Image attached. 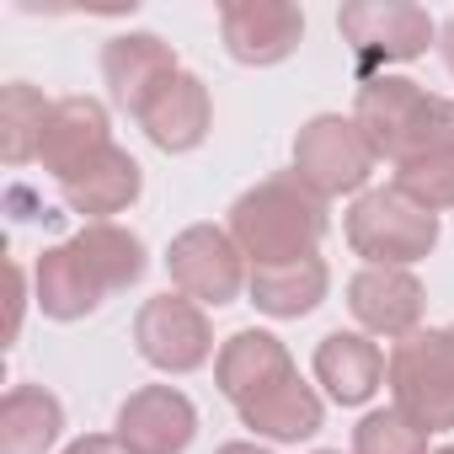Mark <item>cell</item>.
Wrapping results in <instances>:
<instances>
[{
    "mask_svg": "<svg viewBox=\"0 0 454 454\" xmlns=\"http://www.w3.org/2000/svg\"><path fill=\"white\" fill-rule=\"evenodd\" d=\"M224 231L236 236V247L252 268L305 262L321 252V241L332 231V203L310 182H300V171H273L231 203V224Z\"/></svg>",
    "mask_w": 454,
    "mask_h": 454,
    "instance_id": "1",
    "label": "cell"
},
{
    "mask_svg": "<svg viewBox=\"0 0 454 454\" xmlns=\"http://www.w3.org/2000/svg\"><path fill=\"white\" fill-rule=\"evenodd\" d=\"M342 236H348L353 257H364V268H417L422 257H433L443 224H438V214L417 208L406 192L369 187L342 214Z\"/></svg>",
    "mask_w": 454,
    "mask_h": 454,
    "instance_id": "2",
    "label": "cell"
},
{
    "mask_svg": "<svg viewBox=\"0 0 454 454\" xmlns=\"http://www.w3.org/2000/svg\"><path fill=\"white\" fill-rule=\"evenodd\" d=\"M385 385H390V406L411 427H422L427 438L449 433L454 427V348H449V332L422 326V332L401 337L390 348Z\"/></svg>",
    "mask_w": 454,
    "mask_h": 454,
    "instance_id": "3",
    "label": "cell"
},
{
    "mask_svg": "<svg viewBox=\"0 0 454 454\" xmlns=\"http://www.w3.org/2000/svg\"><path fill=\"white\" fill-rule=\"evenodd\" d=\"M433 113H438V97L406 75H364L358 86V102H353V123L364 129V139L374 145L380 160L390 166H406V160H422L427 150V134H433Z\"/></svg>",
    "mask_w": 454,
    "mask_h": 454,
    "instance_id": "4",
    "label": "cell"
},
{
    "mask_svg": "<svg viewBox=\"0 0 454 454\" xmlns=\"http://www.w3.org/2000/svg\"><path fill=\"white\" fill-rule=\"evenodd\" d=\"M380 155L374 145L364 139V129L353 123V113H316L310 123H300L294 134V171L300 182H310L326 203L332 198H358L369 192V176H374Z\"/></svg>",
    "mask_w": 454,
    "mask_h": 454,
    "instance_id": "5",
    "label": "cell"
},
{
    "mask_svg": "<svg viewBox=\"0 0 454 454\" xmlns=\"http://www.w3.org/2000/svg\"><path fill=\"white\" fill-rule=\"evenodd\" d=\"M337 33L358 54L364 75H385V65H411L438 43V22L411 0H353L337 12Z\"/></svg>",
    "mask_w": 454,
    "mask_h": 454,
    "instance_id": "6",
    "label": "cell"
},
{
    "mask_svg": "<svg viewBox=\"0 0 454 454\" xmlns=\"http://www.w3.org/2000/svg\"><path fill=\"white\" fill-rule=\"evenodd\" d=\"M166 273H171L176 294H187L203 310H219V305H236L247 294L252 262L241 257L231 231H219V224H187L166 247Z\"/></svg>",
    "mask_w": 454,
    "mask_h": 454,
    "instance_id": "7",
    "label": "cell"
},
{
    "mask_svg": "<svg viewBox=\"0 0 454 454\" xmlns=\"http://www.w3.org/2000/svg\"><path fill=\"white\" fill-rule=\"evenodd\" d=\"M134 353L160 369V374H198L214 353V326H208V310L192 305L187 294L166 289L155 300H145L134 310Z\"/></svg>",
    "mask_w": 454,
    "mask_h": 454,
    "instance_id": "8",
    "label": "cell"
},
{
    "mask_svg": "<svg viewBox=\"0 0 454 454\" xmlns=\"http://www.w3.org/2000/svg\"><path fill=\"white\" fill-rule=\"evenodd\" d=\"M224 54L247 70H273L305 43V12L289 0H224L219 6Z\"/></svg>",
    "mask_w": 454,
    "mask_h": 454,
    "instance_id": "9",
    "label": "cell"
},
{
    "mask_svg": "<svg viewBox=\"0 0 454 454\" xmlns=\"http://www.w3.org/2000/svg\"><path fill=\"white\" fill-rule=\"evenodd\" d=\"M348 310H353L364 337L401 342V337L422 332L427 289H422V278L411 268H358L348 278Z\"/></svg>",
    "mask_w": 454,
    "mask_h": 454,
    "instance_id": "10",
    "label": "cell"
},
{
    "mask_svg": "<svg viewBox=\"0 0 454 454\" xmlns=\"http://www.w3.org/2000/svg\"><path fill=\"white\" fill-rule=\"evenodd\" d=\"M113 433L129 454H187L198 438V406L176 385H139L118 406Z\"/></svg>",
    "mask_w": 454,
    "mask_h": 454,
    "instance_id": "11",
    "label": "cell"
},
{
    "mask_svg": "<svg viewBox=\"0 0 454 454\" xmlns=\"http://www.w3.org/2000/svg\"><path fill=\"white\" fill-rule=\"evenodd\" d=\"M294 374H300V369H294V353L284 348V337L257 332V326L224 337V342H219V358H214V385H219V395L231 401L236 411L252 406L257 395L278 390V385L294 380Z\"/></svg>",
    "mask_w": 454,
    "mask_h": 454,
    "instance_id": "12",
    "label": "cell"
},
{
    "mask_svg": "<svg viewBox=\"0 0 454 454\" xmlns=\"http://www.w3.org/2000/svg\"><path fill=\"white\" fill-rule=\"evenodd\" d=\"M33 305L49 321L70 326V321H86L107 305V284L75 241H59V247H43L33 262Z\"/></svg>",
    "mask_w": 454,
    "mask_h": 454,
    "instance_id": "13",
    "label": "cell"
},
{
    "mask_svg": "<svg viewBox=\"0 0 454 454\" xmlns=\"http://www.w3.org/2000/svg\"><path fill=\"white\" fill-rule=\"evenodd\" d=\"M176 70H182V65H176L171 43L155 38V33H118V38L102 43V86H107L113 107L129 113V118H134Z\"/></svg>",
    "mask_w": 454,
    "mask_h": 454,
    "instance_id": "14",
    "label": "cell"
},
{
    "mask_svg": "<svg viewBox=\"0 0 454 454\" xmlns=\"http://www.w3.org/2000/svg\"><path fill=\"white\" fill-rule=\"evenodd\" d=\"M134 123L145 129V139H150L155 150L187 155V150H198V145L208 139V129H214V97H208V86H203L192 70H176V75L134 113Z\"/></svg>",
    "mask_w": 454,
    "mask_h": 454,
    "instance_id": "15",
    "label": "cell"
},
{
    "mask_svg": "<svg viewBox=\"0 0 454 454\" xmlns=\"http://www.w3.org/2000/svg\"><path fill=\"white\" fill-rule=\"evenodd\" d=\"M139 192H145V166H139L123 145L102 150L97 160H86L81 171H70V176L59 182L65 208H70V214H81L86 224H107L113 214L134 208V203H139Z\"/></svg>",
    "mask_w": 454,
    "mask_h": 454,
    "instance_id": "16",
    "label": "cell"
},
{
    "mask_svg": "<svg viewBox=\"0 0 454 454\" xmlns=\"http://www.w3.org/2000/svg\"><path fill=\"white\" fill-rule=\"evenodd\" d=\"M102 150H113V118L97 97H59L43 129V171L54 182H65L70 171H81L86 160H97Z\"/></svg>",
    "mask_w": 454,
    "mask_h": 454,
    "instance_id": "17",
    "label": "cell"
},
{
    "mask_svg": "<svg viewBox=\"0 0 454 454\" xmlns=\"http://www.w3.org/2000/svg\"><path fill=\"white\" fill-rule=\"evenodd\" d=\"M385 364H390V358H385L380 342L364 337V332H326V337L316 342V358H310L316 385H321L337 406H369L374 390L385 385Z\"/></svg>",
    "mask_w": 454,
    "mask_h": 454,
    "instance_id": "18",
    "label": "cell"
},
{
    "mask_svg": "<svg viewBox=\"0 0 454 454\" xmlns=\"http://www.w3.org/2000/svg\"><path fill=\"white\" fill-rule=\"evenodd\" d=\"M247 294L262 316L273 321H300L310 310L326 305L332 294V268L321 257H305V262H284V268H252L247 278Z\"/></svg>",
    "mask_w": 454,
    "mask_h": 454,
    "instance_id": "19",
    "label": "cell"
},
{
    "mask_svg": "<svg viewBox=\"0 0 454 454\" xmlns=\"http://www.w3.org/2000/svg\"><path fill=\"white\" fill-rule=\"evenodd\" d=\"M236 417H241V427H252V433L268 438V443H305V438L321 433L326 401L316 395V385H305V380L294 374V380H284L278 390H268V395H257L252 406H241Z\"/></svg>",
    "mask_w": 454,
    "mask_h": 454,
    "instance_id": "20",
    "label": "cell"
},
{
    "mask_svg": "<svg viewBox=\"0 0 454 454\" xmlns=\"http://www.w3.org/2000/svg\"><path fill=\"white\" fill-rule=\"evenodd\" d=\"M65 438V401L43 385H12L0 395V454H49Z\"/></svg>",
    "mask_w": 454,
    "mask_h": 454,
    "instance_id": "21",
    "label": "cell"
},
{
    "mask_svg": "<svg viewBox=\"0 0 454 454\" xmlns=\"http://www.w3.org/2000/svg\"><path fill=\"white\" fill-rule=\"evenodd\" d=\"M70 241L91 257V268L102 273L107 294H123V289H134V284L150 273V252H145V241L129 231V224H118V219H107V224H81Z\"/></svg>",
    "mask_w": 454,
    "mask_h": 454,
    "instance_id": "22",
    "label": "cell"
},
{
    "mask_svg": "<svg viewBox=\"0 0 454 454\" xmlns=\"http://www.w3.org/2000/svg\"><path fill=\"white\" fill-rule=\"evenodd\" d=\"M49 113H54V102L38 86H27V81L0 86V155H6L12 171H22L27 160H38Z\"/></svg>",
    "mask_w": 454,
    "mask_h": 454,
    "instance_id": "23",
    "label": "cell"
},
{
    "mask_svg": "<svg viewBox=\"0 0 454 454\" xmlns=\"http://www.w3.org/2000/svg\"><path fill=\"white\" fill-rule=\"evenodd\" d=\"M353 454H433V449H427V433L411 427L395 406H374L353 427Z\"/></svg>",
    "mask_w": 454,
    "mask_h": 454,
    "instance_id": "24",
    "label": "cell"
},
{
    "mask_svg": "<svg viewBox=\"0 0 454 454\" xmlns=\"http://www.w3.org/2000/svg\"><path fill=\"white\" fill-rule=\"evenodd\" d=\"M395 192H406L417 208L427 214H449L454 208V155H427V160H406L395 166Z\"/></svg>",
    "mask_w": 454,
    "mask_h": 454,
    "instance_id": "25",
    "label": "cell"
},
{
    "mask_svg": "<svg viewBox=\"0 0 454 454\" xmlns=\"http://www.w3.org/2000/svg\"><path fill=\"white\" fill-rule=\"evenodd\" d=\"M427 155H454V97H438L433 134H427ZM427 155H422V160H427Z\"/></svg>",
    "mask_w": 454,
    "mask_h": 454,
    "instance_id": "26",
    "label": "cell"
},
{
    "mask_svg": "<svg viewBox=\"0 0 454 454\" xmlns=\"http://www.w3.org/2000/svg\"><path fill=\"white\" fill-rule=\"evenodd\" d=\"M59 454H129V449L118 443V433H86V438H75V443H65Z\"/></svg>",
    "mask_w": 454,
    "mask_h": 454,
    "instance_id": "27",
    "label": "cell"
},
{
    "mask_svg": "<svg viewBox=\"0 0 454 454\" xmlns=\"http://www.w3.org/2000/svg\"><path fill=\"white\" fill-rule=\"evenodd\" d=\"M12 294H17V305H12V332L6 337L17 342L22 337V305H27V268L22 262H12Z\"/></svg>",
    "mask_w": 454,
    "mask_h": 454,
    "instance_id": "28",
    "label": "cell"
},
{
    "mask_svg": "<svg viewBox=\"0 0 454 454\" xmlns=\"http://www.w3.org/2000/svg\"><path fill=\"white\" fill-rule=\"evenodd\" d=\"M438 54H443V70L454 75V17H449V22H438Z\"/></svg>",
    "mask_w": 454,
    "mask_h": 454,
    "instance_id": "29",
    "label": "cell"
},
{
    "mask_svg": "<svg viewBox=\"0 0 454 454\" xmlns=\"http://www.w3.org/2000/svg\"><path fill=\"white\" fill-rule=\"evenodd\" d=\"M214 454H273V449H262V443H252V438H236V443H219Z\"/></svg>",
    "mask_w": 454,
    "mask_h": 454,
    "instance_id": "30",
    "label": "cell"
},
{
    "mask_svg": "<svg viewBox=\"0 0 454 454\" xmlns=\"http://www.w3.org/2000/svg\"><path fill=\"white\" fill-rule=\"evenodd\" d=\"M310 454H342V449H310Z\"/></svg>",
    "mask_w": 454,
    "mask_h": 454,
    "instance_id": "31",
    "label": "cell"
},
{
    "mask_svg": "<svg viewBox=\"0 0 454 454\" xmlns=\"http://www.w3.org/2000/svg\"><path fill=\"white\" fill-rule=\"evenodd\" d=\"M433 454H454V443H443V449H433Z\"/></svg>",
    "mask_w": 454,
    "mask_h": 454,
    "instance_id": "32",
    "label": "cell"
},
{
    "mask_svg": "<svg viewBox=\"0 0 454 454\" xmlns=\"http://www.w3.org/2000/svg\"><path fill=\"white\" fill-rule=\"evenodd\" d=\"M443 332H449V348H454V326H443Z\"/></svg>",
    "mask_w": 454,
    "mask_h": 454,
    "instance_id": "33",
    "label": "cell"
}]
</instances>
